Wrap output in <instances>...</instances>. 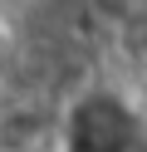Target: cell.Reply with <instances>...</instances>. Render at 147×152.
I'll return each mask as SVG.
<instances>
[{"label": "cell", "instance_id": "6da1fadb", "mask_svg": "<svg viewBox=\"0 0 147 152\" xmlns=\"http://www.w3.org/2000/svg\"><path fill=\"white\" fill-rule=\"evenodd\" d=\"M59 152H147V123L113 83L78 88L54 123Z\"/></svg>", "mask_w": 147, "mask_h": 152}, {"label": "cell", "instance_id": "7a4b0ae2", "mask_svg": "<svg viewBox=\"0 0 147 152\" xmlns=\"http://www.w3.org/2000/svg\"><path fill=\"white\" fill-rule=\"evenodd\" d=\"M93 10H98V20H108V25H142L147 20V0H93Z\"/></svg>", "mask_w": 147, "mask_h": 152}]
</instances>
